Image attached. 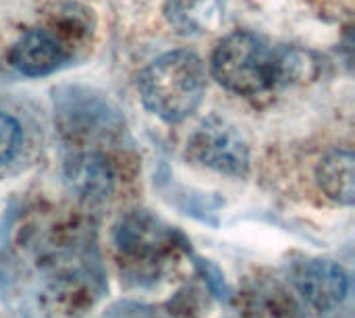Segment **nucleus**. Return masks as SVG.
I'll return each mask as SVG.
<instances>
[{
	"label": "nucleus",
	"mask_w": 355,
	"mask_h": 318,
	"mask_svg": "<svg viewBox=\"0 0 355 318\" xmlns=\"http://www.w3.org/2000/svg\"><path fill=\"white\" fill-rule=\"evenodd\" d=\"M141 104L166 123H181L193 115L206 92V69L198 54L171 50L152 60L137 77Z\"/></svg>",
	"instance_id": "nucleus-1"
},
{
	"label": "nucleus",
	"mask_w": 355,
	"mask_h": 318,
	"mask_svg": "<svg viewBox=\"0 0 355 318\" xmlns=\"http://www.w3.org/2000/svg\"><path fill=\"white\" fill-rule=\"evenodd\" d=\"M210 69L225 90L239 96H256L281 83L279 52L252 31L225 35L212 52Z\"/></svg>",
	"instance_id": "nucleus-2"
},
{
	"label": "nucleus",
	"mask_w": 355,
	"mask_h": 318,
	"mask_svg": "<svg viewBox=\"0 0 355 318\" xmlns=\"http://www.w3.org/2000/svg\"><path fill=\"white\" fill-rule=\"evenodd\" d=\"M116 252L133 273L158 271L175 252V231L156 217L137 210L121 219L114 231Z\"/></svg>",
	"instance_id": "nucleus-3"
},
{
	"label": "nucleus",
	"mask_w": 355,
	"mask_h": 318,
	"mask_svg": "<svg viewBox=\"0 0 355 318\" xmlns=\"http://www.w3.org/2000/svg\"><path fill=\"white\" fill-rule=\"evenodd\" d=\"M189 156L200 165L229 175L245 177L250 171V146L229 119L210 115L189 137Z\"/></svg>",
	"instance_id": "nucleus-4"
},
{
	"label": "nucleus",
	"mask_w": 355,
	"mask_h": 318,
	"mask_svg": "<svg viewBox=\"0 0 355 318\" xmlns=\"http://www.w3.org/2000/svg\"><path fill=\"white\" fill-rule=\"evenodd\" d=\"M64 183L79 200L96 204L112 196L116 171L100 150H77L64 160Z\"/></svg>",
	"instance_id": "nucleus-5"
},
{
	"label": "nucleus",
	"mask_w": 355,
	"mask_h": 318,
	"mask_svg": "<svg viewBox=\"0 0 355 318\" xmlns=\"http://www.w3.org/2000/svg\"><path fill=\"white\" fill-rule=\"evenodd\" d=\"M302 298L316 312H329L341 306L349 294V277L345 269L333 260H308L295 275Z\"/></svg>",
	"instance_id": "nucleus-6"
},
{
	"label": "nucleus",
	"mask_w": 355,
	"mask_h": 318,
	"mask_svg": "<svg viewBox=\"0 0 355 318\" xmlns=\"http://www.w3.org/2000/svg\"><path fill=\"white\" fill-rule=\"evenodd\" d=\"M69 50L46 29L25 31L10 50L12 67L25 77H44L64 67Z\"/></svg>",
	"instance_id": "nucleus-7"
},
{
	"label": "nucleus",
	"mask_w": 355,
	"mask_h": 318,
	"mask_svg": "<svg viewBox=\"0 0 355 318\" xmlns=\"http://www.w3.org/2000/svg\"><path fill=\"white\" fill-rule=\"evenodd\" d=\"M316 179L320 190L337 204L352 206L355 202L354 154L347 150H335L322 158Z\"/></svg>",
	"instance_id": "nucleus-8"
},
{
	"label": "nucleus",
	"mask_w": 355,
	"mask_h": 318,
	"mask_svg": "<svg viewBox=\"0 0 355 318\" xmlns=\"http://www.w3.org/2000/svg\"><path fill=\"white\" fill-rule=\"evenodd\" d=\"M168 21L183 31H208L220 19L218 0H168Z\"/></svg>",
	"instance_id": "nucleus-9"
},
{
	"label": "nucleus",
	"mask_w": 355,
	"mask_h": 318,
	"mask_svg": "<svg viewBox=\"0 0 355 318\" xmlns=\"http://www.w3.org/2000/svg\"><path fill=\"white\" fill-rule=\"evenodd\" d=\"M23 146V129L19 121L6 112H0V165L17 158Z\"/></svg>",
	"instance_id": "nucleus-10"
},
{
	"label": "nucleus",
	"mask_w": 355,
	"mask_h": 318,
	"mask_svg": "<svg viewBox=\"0 0 355 318\" xmlns=\"http://www.w3.org/2000/svg\"><path fill=\"white\" fill-rule=\"evenodd\" d=\"M100 318H171L154 306L137 302H116Z\"/></svg>",
	"instance_id": "nucleus-11"
}]
</instances>
